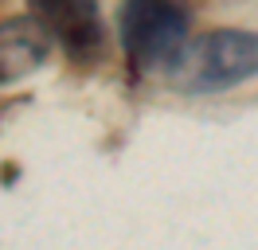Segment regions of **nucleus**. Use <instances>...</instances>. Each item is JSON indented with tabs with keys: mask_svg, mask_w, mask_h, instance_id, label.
<instances>
[{
	"mask_svg": "<svg viewBox=\"0 0 258 250\" xmlns=\"http://www.w3.org/2000/svg\"><path fill=\"white\" fill-rule=\"evenodd\" d=\"M258 75V31L219 28L196 39L188 51V90H231Z\"/></svg>",
	"mask_w": 258,
	"mask_h": 250,
	"instance_id": "obj_2",
	"label": "nucleus"
},
{
	"mask_svg": "<svg viewBox=\"0 0 258 250\" xmlns=\"http://www.w3.org/2000/svg\"><path fill=\"white\" fill-rule=\"evenodd\" d=\"M28 8L79 67L102 59L106 31H102L98 0H28Z\"/></svg>",
	"mask_w": 258,
	"mask_h": 250,
	"instance_id": "obj_3",
	"label": "nucleus"
},
{
	"mask_svg": "<svg viewBox=\"0 0 258 250\" xmlns=\"http://www.w3.org/2000/svg\"><path fill=\"white\" fill-rule=\"evenodd\" d=\"M51 43H55L51 31L32 12L4 20L0 24V86L20 82L24 75L39 71L51 55Z\"/></svg>",
	"mask_w": 258,
	"mask_h": 250,
	"instance_id": "obj_4",
	"label": "nucleus"
},
{
	"mask_svg": "<svg viewBox=\"0 0 258 250\" xmlns=\"http://www.w3.org/2000/svg\"><path fill=\"white\" fill-rule=\"evenodd\" d=\"M125 59L137 71H168L188 51L192 20L176 0H125L117 12Z\"/></svg>",
	"mask_w": 258,
	"mask_h": 250,
	"instance_id": "obj_1",
	"label": "nucleus"
}]
</instances>
